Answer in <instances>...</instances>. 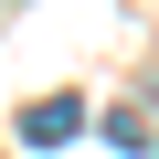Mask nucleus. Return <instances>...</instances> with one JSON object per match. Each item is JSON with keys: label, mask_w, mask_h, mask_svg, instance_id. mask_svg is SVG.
Returning a JSON list of instances; mask_svg holds the SVG:
<instances>
[{"label": "nucleus", "mask_w": 159, "mask_h": 159, "mask_svg": "<svg viewBox=\"0 0 159 159\" xmlns=\"http://www.w3.org/2000/svg\"><path fill=\"white\" fill-rule=\"evenodd\" d=\"M74 127H85V106H74V96H43V106H21V138H32V148H64Z\"/></svg>", "instance_id": "obj_1"}]
</instances>
